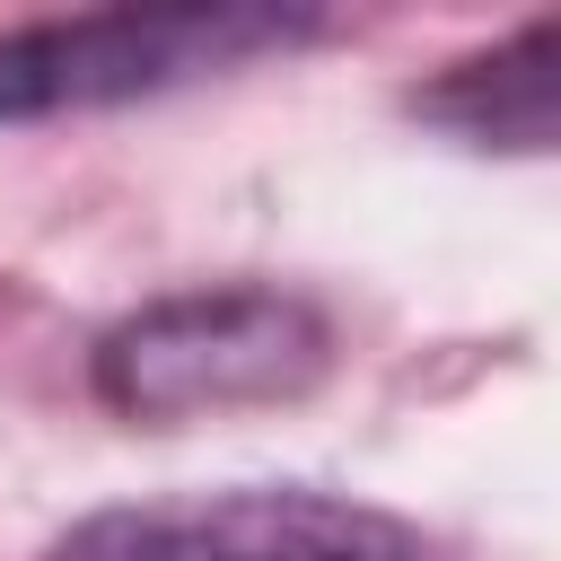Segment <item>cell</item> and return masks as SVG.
<instances>
[{
	"mask_svg": "<svg viewBox=\"0 0 561 561\" xmlns=\"http://www.w3.org/2000/svg\"><path fill=\"white\" fill-rule=\"evenodd\" d=\"M552 105H561V26L552 18H535L500 53L456 61L421 96V114L465 131L473 149H552Z\"/></svg>",
	"mask_w": 561,
	"mask_h": 561,
	"instance_id": "obj_4",
	"label": "cell"
},
{
	"mask_svg": "<svg viewBox=\"0 0 561 561\" xmlns=\"http://www.w3.org/2000/svg\"><path fill=\"white\" fill-rule=\"evenodd\" d=\"M44 561H438V543L386 508L324 491H193L96 508Z\"/></svg>",
	"mask_w": 561,
	"mask_h": 561,
	"instance_id": "obj_3",
	"label": "cell"
},
{
	"mask_svg": "<svg viewBox=\"0 0 561 561\" xmlns=\"http://www.w3.org/2000/svg\"><path fill=\"white\" fill-rule=\"evenodd\" d=\"M316 35L298 9H96L0 35V123L61 114V105H123L184 88L202 70H237L254 53H289Z\"/></svg>",
	"mask_w": 561,
	"mask_h": 561,
	"instance_id": "obj_2",
	"label": "cell"
},
{
	"mask_svg": "<svg viewBox=\"0 0 561 561\" xmlns=\"http://www.w3.org/2000/svg\"><path fill=\"white\" fill-rule=\"evenodd\" d=\"M324 377V316L289 289H184L96 342V394L123 421H202Z\"/></svg>",
	"mask_w": 561,
	"mask_h": 561,
	"instance_id": "obj_1",
	"label": "cell"
}]
</instances>
